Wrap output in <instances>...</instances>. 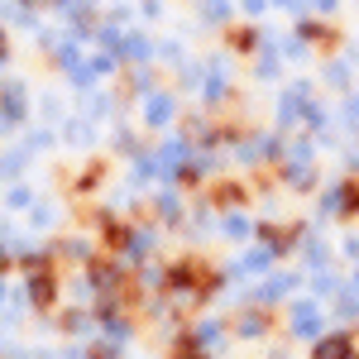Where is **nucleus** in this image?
<instances>
[{"mask_svg":"<svg viewBox=\"0 0 359 359\" xmlns=\"http://www.w3.org/2000/svg\"><path fill=\"white\" fill-rule=\"evenodd\" d=\"M245 335H264V316H259V311L245 316Z\"/></svg>","mask_w":359,"mask_h":359,"instance_id":"4","label":"nucleus"},{"mask_svg":"<svg viewBox=\"0 0 359 359\" xmlns=\"http://www.w3.org/2000/svg\"><path fill=\"white\" fill-rule=\"evenodd\" d=\"M29 292H34V302H48V297H53V287H48V278H34V283H29Z\"/></svg>","mask_w":359,"mask_h":359,"instance_id":"3","label":"nucleus"},{"mask_svg":"<svg viewBox=\"0 0 359 359\" xmlns=\"http://www.w3.org/2000/svg\"><path fill=\"white\" fill-rule=\"evenodd\" d=\"M177 359H201V355H177Z\"/></svg>","mask_w":359,"mask_h":359,"instance_id":"5","label":"nucleus"},{"mask_svg":"<svg viewBox=\"0 0 359 359\" xmlns=\"http://www.w3.org/2000/svg\"><path fill=\"white\" fill-rule=\"evenodd\" d=\"M311 359H355V340H350V331L321 335V340H316V350H311Z\"/></svg>","mask_w":359,"mask_h":359,"instance_id":"1","label":"nucleus"},{"mask_svg":"<svg viewBox=\"0 0 359 359\" xmlns=\"http://www.w3.org/2000/svg\"><path fill=\"white\" fill-rule=\"evenodd\" d=\"M292 335H302V340H316V335H321L316 306H297V311H292Z\"/></svg>","mask_w":359,"mask_h":359,"instance_id":"2","label":"nucleus"}]
</instances>
